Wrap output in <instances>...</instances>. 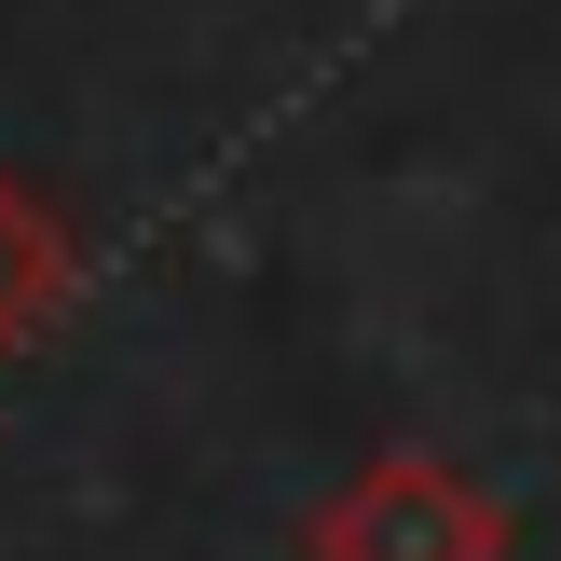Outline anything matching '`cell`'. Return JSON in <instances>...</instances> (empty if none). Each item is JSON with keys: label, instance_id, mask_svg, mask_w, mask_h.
I'll return each mask as SVG.
<instances>
[{"label": "cell", "instance_id": "6da1fadb", "mask_svg": "<svg viewBox=\"0 0 561 561\" xmlns=\"http://www.w3.org/2000/svg\"><path fill=\"white\" fill-rule=\"evenodd\" d=\"M42 301H55V233L14 206V179H0V343H14Z\"/></svg>", "mask_w": 561, "mask_h": 561}]
</instances>
